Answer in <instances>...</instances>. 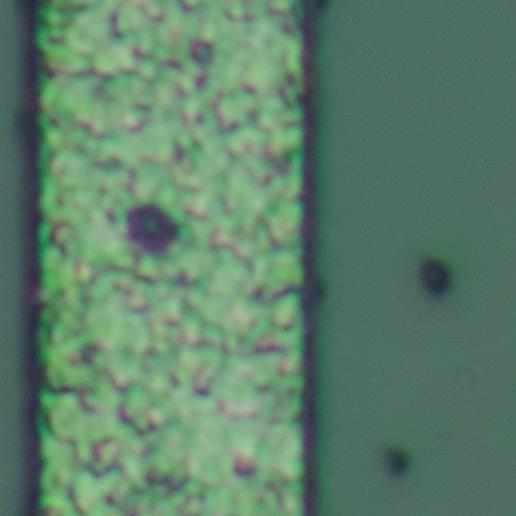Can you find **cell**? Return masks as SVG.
<instances>
[{
    "label": "cell",
    "instance_id": "6da1fadb",
    "mask_svg": "<svg viewBox=\"0 0 516 516\" xmlns=\"http://www.w3.org/2000/svg\"><path fill=\"white\" fill-rule=\"evenodd\" d=\"M125 228L129 241L150 256L164 255L179 235L177 222L168 212L153 204H141L129 210Z\"/></svg>",
    "mask_w": 516,
    "mask_h": 516
}]
</instances>
